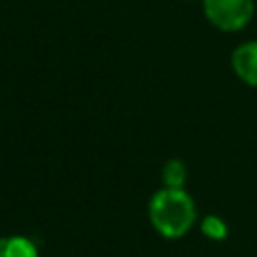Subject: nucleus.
Masks as SVG:
<instances>
[{"label":"nucleus","instance_id":"3","mask_svg":"<svg viewBox=\"0 0 257 257\" xmlns=\"http://www.w3.org/2000/svg\"><path fill=\"white\" fill-rule=\"evenodd\" d=\"M231 64L243 82L257 86V40L237 46L231 56Z\"/></svg>","mask_w":257,"mask_h":257},{"label":"nucleus","instance_id":"6","mask_svg":"<svg viewBox=\"0 0 257 257\" xmlns=\"http://www.w3.org/2000/svg\"><path fill=\"white\" fill-rule=\"evenodd\" d=\"M201 231L209 237V239H215V241H221L227 237V225L221 217H215V215H207L201 223Z\"/></svg>","mask_w":257,"mask_h":257},{"label":"nucleus","instance_id":"2","mask_svg":"<svg viewBox=\"0 0 257 257\" xmlns=\"http://www.w3.org/2000/svg\"><path fill=\"white\" fill-rule=\"evenodd\" d=\"M205 14L221 30H241L253 16V0H205Z\"/></svg>","mask_w":257,"mask_h":257},{"label":"nucleus","instance_id":"4","mask_svg":"<svg viewBox=\"0 0 257 257\" xmlns=\"http://www.w3.org/2000/svg\"><path fill=\"white\" fill-rule=\"evenodd\" d=\"M0 257H38L36 245L20 235L0 239Z\"/></svg>","mask_w":257,"mask_h":257},{"label":"nucleus","instance_id":"1","mask_svg":"<svg viewBox=\"0 0 257 257\" xmlns=\"http://www.w3.org/2000/svg\"><path fill=\"white\" fill-rule=\"evenodd\" d=\"M195 203L183 189H161L149 203V219L153 227L167 239H179L195 223Z\"/></svg>","mask_w":257,"mask_h":257},{"label":"nucleus","instance_id":"5","mask_svg":"<svg viewBox=\"0 0 257 257\" xmlns=\"http://www.w3.org/2000/svg\"><path fill=\"white\" fill-rule=\"evenodd\" d=\"M185 179H187V169H185V165L181 161L173 159V161L165 163V167H163V183H165V187L183 189Z\"/></svg>","mask_w":257,"mask_h":257}]
</instances>
